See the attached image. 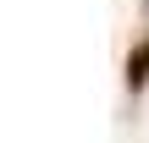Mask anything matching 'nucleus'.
<instances>
[{
    "instance_id": "obj_1",
    "label": "nucleus",
    "mask_w": 149,
    "mask_h": 143,
    "mask_svg": "<svg viewBox=\"0 0 149 143\" xmlns=\"http://www.w3.org/2000/svg\"><path fill=\"white\" fill-rule=\"evenodd\" d=\"M144 83H149V33L138 39V55H127V88L138 94Z\"/></svg>"
},
{
    "instance_id": "obj_2",
    "label": "nucleus",
    "mask_w": 149,
    "mask_h": 143,
    "mask_svg": "<svg viewBox=\"0 0 149 143\" xmlns=\"http://www.w3.org/2000/svg\"><path fill=\"white\" fill-rule=\"evenodd\" d=\"M144 22H149V0H144Z\"/></svg>"
}]
</instances>
